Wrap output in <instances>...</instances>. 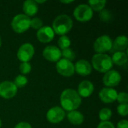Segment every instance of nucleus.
Wrapping results in <instances>:
<instances>
[{"mask_svg": "<svg viewBox=\"0 0 128 128\" xmlns=\"http://www.w3.org/2000/svg\"><path fill=\"white\" fill-rule=\"evenodd\" d=\"M106 4V0H91L88 2V4L92 10L101 11L104 9V7Z\"/></svg>", "mask_w": 128, "mask_h": 128, "instance_id": "nucleus-21", "label": "nucleus"}, {"mask_svg": "<svg viewBox=\"0 0 128 128\" xmlns=\"http://www.w3.org/2000/svg\"><path fill=\"white\" fill-rule=\"evenodd\" d=\"M62 56H64V59L69 60L70 62H72L73 60H74L76 58V54L70 48H67V49L62 50Z\"/></svg>", "mask_w": 128, "mask_h": 128, "instance_id": "nucleus-25", "label": "nucleus"}, {"mask_svg": "<svg viewBox=\"0 0 128 128\" xmlns=\"http://www.w3.org/2000/svg\"><path fill=\"white\" fill-rule=\"evenodd\" d=\"M1 46H2V38L0 37V47H1Z\"/></svg>", "mask_w": 128, "mask_h": 128, "instance_id": "nucleus-36", "label": "nucleus"}, {"mask_svg": "<svg viewBox=\"0 0 128 128\" xmlns=\"http://www.w3.org/2000/svg\"><path fill=\"white\" fill-rule=\"evenodd\" d=\"M56 70L59 74L65 77H70L75 73L74 64L72 62L62 58L60 59L56 64Z\"/></svg>", "mask_w": 128, "mask_h": 128, "instance_id": "nucleus-7", "label": "nucleus"}, {"mask_svg": "<svg viewBox=\"0 0 128 128\" xmlns=\"http://www.w3.org/2000/svg\"><path fill=\"white\" fill-rule=\"evenodd\" d=\"M97 128H116L114 124L110 122H101Z\"/></svg>", "mask_w": 128, "mask_h": 128, "instance_id": "nucleus-31", "label": "nucleus"}, {"mask_svg": "<svg viewBox=\"0 0 128 128\" xmlns=\"http://www.w3.org/2000/svg\"><path fill=\"white\" fill-rule=\"evenodd\" d=\"M112 116V112L110 109L104 108L99 112V118L101 122H109Z\"/></svg>", "mask_w": 128, "mask_h": 128, "instance_id": "nucleus-22", "label": "nucleus"}, {"mask_svg": "<svg viewBox=\"0 0 128 128\" xmlns=\"http://www.w3.org/2000/svg\"><path fill=\"white\" fill-rule=\"evenodd\" d=\"M58 44L60 49L62 50H64L67 48H69L70 44H71V41L70 39L66 36V35H62L59 38L58 40Z\"/></svg>", "mask_w": 128, "mask_h": 128, "instance_id": "nucleus-23", "label": "nucleus"}, {"mask_svg": "<svg viewBox=\"0 0 128 128\" xmlns=\"http://www.w3.org/2000/svg\"><path fill=\"white\" fill-rule=\"evenodd\" d=\"M112 63L118 66L124 65L128 62V55L125 52H116L111 58Z\"/></svg>", "mask_w": 128, "mask_h": 128, "instance_id": "nucleus-20", "label": "nucleus"}, {"mask_svg": "<svg viewBox=\"0 0 128 128\" xmlns=\"http://www.w3.org/2000/svg\"><path fill=\"white\" fill-rule=\"evenodd\" d=\"M14 85L16 86V88H22L26 86L28 83V80L25 76L22 75H18L14 82Z\"/></svg>", "mask_w": 128, "mask_h": 128, "instance_id": "nucleus-24", "label": "nucleus"}, {"mask_svg": "<svg viewBox=\"0 0 128 128\" xmlns=\"http://www.w3.org/2000/svg\"><path fill=\"white\" fill-rule=\"evenodd\" d=\"M112 40L108 35H102L96 39L94 43V51L98 53H104L112 48Z\"/></svg>", "mask_w": 128, "mask_h": 128, "instance_id": "nucleus-6", "label": "nucleus"}, {"mask_svg": "<svg viewBox=\"0 0 128 128\" xmlns=\"http://www.w3.org/2000/svg\"><path fill=\"white\" fill-rule=\"evenodd\" d=\"M68 119L72 124L80 125L84 122V116L82 114V112L74 110L68 112Z\"/></svg>", "mask_w": 128, "mask_h": 128, "instance_id": "nucleus-19", "label": "nucleus"}, {"mask_svg": "<svg viewBox=\"0 0 128 128\" xmlns=\"http://www.w3.org/2000/svg\"><path fill=\"white\" fill-rule=\"evenodd\" d=\"M2 121H1V119H0V128H2Z\"/></svg>", "mask_w": 128, "mask_h": 128, "instance_id": "nucleus-37", "label": "nucleus"}, {"mask_svg": "<svg viewBox=\"0 0 128 128\" xmlns=\"http://www.w3.org/2000/svg\"><path fill=\"white\" fill-rule=\"evenodd\" d=\"M20 70L23 75L28 74L32 70V65L28 62H22L20 65Z\"/></svg>", "mask_w": 128, "mask_h": 128, "instance_id": "nucleus-28", "label": "nucleus"}, {"mask_svg": "<svg viewBox=\"0 0 128 128\" xmlns=\"http://www.w3.org/2000/svg\"><path fill=\"white\" fill-rule=\"evenodd\" d=\"M30 27L33 28L34 29L39 30L40 28L43 27V21L38 17H34L32 20H31Z\"/></svg>", "mask_w": 128, "mask_h": 128, "instance_id": "nucleus-27", "label": "nucleus"}, {"mask_svg": "<svg viewBox=\"0 0 128 128\" xmlns=\"http://www.w3.org/2000/svg\"><path fill=\"white\" fill-rule=\"evenodd\" d=\"M117 128H128V122L127 120L120 121L117 124Z\"/></svg>", "mask_w": 128, "mask_h": 128, "instance_id": "nucleus-33", "label": "nucleus"}, {"mask_svg": "<svg viewBox=\"0 0 128 128\" xmlns=\"http://www.w3.org/2000/svg\"><path fill=\"white\" fill-rule=\"evenodd\" d=\"M128 39L125 35H120L116 38L112 43L113 48L117 50V52H124L128 48Z\"/></svg>", "mask_w": 128, "mask_h": 128, "instance_id": "nucleus-18", "label": "nucleus"}, {"mask_svg": "<svg viewBox=\"0 0 128 128\" xmlns=\"http://www.w3.org/2000/svg\"><path fill=\"white\" fill-rule=\"evenodd\" d=\"M61 2L64 4H70V3H73L74 1H61Z\"/></svg>", "mask_w": 128, "mask_h": 128, "instance_id": "nucleus-34", "label": "nucleus"}, {"mask_svg": "<svg viewBox=\"0 0 128 128\" xmlns=\"http://www.w3.org/2000/svg\"><path fill=\"white\" fill-rule=\"evenodd\" d=\"M17 88L13 82L4 81L0 83V97L4 99H10L16 96Z\"/></svg>", "mask_w": 128, "mask_h": 128, "instance_id": "nucleus-9", "label": "nucleus"}, {"mask_svg": "<svg viewBox=\"0 0 128 128\" xmlns=\"http://www.w3.org/2000/svg\"><path fill=\"white\" fill-rule=\"evenodd\" d=\"M31 25V19L25 14H17L11 21V27L16 33H23L26 32Z\"/></svg>", "mask_w": 128, "mask_h": 128, "instance_id": "nucleus-4", "label": "nucleus"}, {"mask_svg": "<svg viewBox=\"0 0 128 128\" xmlns=\"http://www.w3.org/2000/svg\"><path fill=\"white\" fill-rule=\"evenodd\" d=\"M118 92L112 88H104L99 93L100 99L105 104H111L116 100Z\"/></svg>", "mask_w": 128, "mask_h": 128, "instance_id": "nucleus-14", "label": "nucleus"}, {"mask_svg": "<svg viewBox=\"0 0 128 128\" xmlns=\"http://www.w3.org/2000/svg\"><path fill=\"white\" fill-rule=\"evenodd\" d=\"M100 18L101 21L108 22L112 19V14L110 10L107 9H103L101 11H100Z\"/></svg>", "mask_w": 128, "mask_h": 128, "instance_id": "nucleus-26", "label": "nucleus"}, {"mask_svg": "<svg viewBox=\"0 0 128 128\" xmlns=\"http://www.w3.org/2000/svg\"><path fill=\"white\" fill-rule=\"evenodd\" d=\"M122 80L121 74L114 70L106 72L103 77V82L107 88L117 86Z\"/></svg>", "mask_w": 128, "mask_h": 128, "instance_id": "nucleus-11", "label": "nucleus"}, {"mask_svg": "<svg viewBox=\"0 0 128 128\" xmlns=\"http://www.w3.org/2000/svg\"><path fill=\"white\" fill-rule=\"evenodd\" d=\"M22 9L25 13V15L28 16L29 17V16H34L38 13V5L35 2V1L27 0V1L24 2Z\"/></svg>", "mask_w": 128, "mask_h": 128, "instance_id": "nucleus-17", "label": "nucleus"}, {"mask_svg": "<svg viewBox=\"0 0 128 128\" xmlns=\"http://www.w3.org/2000/svg\"><path fill=\"white\" fill-rule=\"evenodd\" d=\"M93 68L100 73H106L113 66L112 58L110 56L103 53L95 54L92 59Z\"/></svg>", "mask_w": 128, "mask_h": 128, "instance_id": "nucleus-3", "label": "nucleus"}, {"mask_svg": "<svg viewBox=\"0 0 128 128\" xmlns=\"http://www.w3.org/2000/svg\"><path fill=\"white\" fill-rule=\"evenodd\" d=\"M60 102L64 110L71 112L76 110L82 103V98L76 91L72 88L65 89L61 94Z\"/></svg>", "mask_w": 128, "mask_h": 128, "instance_id": "nucleus-1", "label": "nucleus"}, {"mask_svg": "<svg viewBox=\"0 0 128 128\" xmlns=\"http://www.w3.org/2000/svg\"><path fill=\"white\" fill-rule=\"evenodd\" d=\"M14 128H32V126L27 122H20L17 124Z\"/></svg>", "mask_w": 128, "mask_h": 128, "instance_id": "nucleus-32", "label": "nucleus"}, {"mask_svg": "<svg viewBox=\"0 0 128 128\" xmlns=\"http://www.w3.org/2000/svg\"><path fill=\"white\" fill-rule=\"evenodd\" d=\"M55 37V32L50 26H43L37 32V38L41 43L46 44L51 42Z\"/></svg>", "mask_w": 128, "mask_h": 128, "instance_id": "nucleus-13", "label": "nucleus"}, {"mask_svg": "<svg viewBox=\"0 0 128 128\" xmlns=\"http://www.w3.org/2000/svg\"><path fill=\"white\" fill-rule=\"evenodd\" d=\"M74 16L78 21L87 22L93 17V10L88 4H81L75 8Z\"/></svg>", "mask_w": 128, "mask_h": 128, "instance_id": "nucleus-5", "label": "nucleus"}, {"mask_svg": "<svg viewBox=\"0 0 128 128\" xmlns=\"http://www.w3.org/2000/svg\"><path fill=\"white\" fill-rule=\"evenodd\" d=\"M35 2L37 3V4H41V3H45L46 2V1H39V0H36L35 1Z\"/></svg>", "mask_w": 128, "mask_h": 128, "instance_id": "nucleus-35", "label": "nucleus"}, {"mask_svg": "<svg viewBox=\"0 0 128 128\" xmlns=\"http://www.w3.org/2000/svg\"><path fill=\"white\" fill-rule=\"evenodd\" d=\"M75 72H76L79 75L86 76H88L92 74V64L85 59H81L78 61L74 65Z\"/></svg>", "mask_w": 128, "mask_h": 128, "instance_id": "nucleus-15", "label": "nucleus"}, {"mask_svg": "<svg viewBox=\"0 0 128 128\" xmlns=\"http://www.w3.org/2000/svg\"><path fill=\"white\" fill-rule=\"evenodd\" d=\"M34 46L29 43L22 44L17 51V58L22 62H28L34 55Z\"/></svg>", "mask_w": 128, "mask_h": 128, "instance_id": "nucleus-8", "label": "nucleus"}, {"mask_svg": "<svg viewBox=\"0 0 128 128\" xmlns=\"http://www.w3.org/2000/svg\"><path fill=\"white\" fill-rule=\"evenodd\" d=\"M118 102L120 104H128V94L126 92H121L118 94L117 99Z\"/></svg>", "mask_w": 128, "mask_h": 128, "instance_id": "nucleus-29", "label": "nucleus"}, {"mask_svg": "<svg viewBox=\"0 0 128 128\" xmlns=\"http://www.w3.org/2000/svg\"><path fill=\"white\" fill-rule=\"evenodd\" d=\"M73 27V20L71 17L66 14L58 16L52 22V27L55 34L58 35H65Z\"/></svg>", "mask_w": 128, "mask_h": 128, "instance_id": "nucleus-2", "label": "nucleus"}, {"mask_svg": "<svg viewBox=\"0 0 128 128\" xmlns=\"http://www.w3.org/2000/svg\"><path fill=\"white\" fill-rule=\"evenodd\" d=\"M118 113L122 116H127L128 114V104H120L117 108Z\"/></svg>", "mask_w": 128, "mask_h": 128, "instance_id": "nucleus-30", "label": "nucleus"}, {"mask_svg": "<svg viewBox=\"0 0 128 128\" xmlns=\"http://www.w3.org/2000/svg\"><path fill=\"white\" fill-rule=\"evenodd\" d=\"M65 117L64 110L60 106H54L49 110L46 113L47 121L52 124L60 123L64 120Z\"/></svg>", "mask_w": 128, "mask_h": 128, "instance_id": "nucleus-10", "label": "nucleus"}, {"mask_svg": "<svg viewBox=\"0 0 128 128\" xmlns=\"http://www.w3.org/2000/svg\"><path fill=\"white\" fill-rule=\"evenodd\" d=\"M44 57L49 62H58L62 57V51L56 46H48L43 51Z\"/></svg>", "mask_w": 128, "mask_h": 128, "instance_id": "nucleus-12", "label": "nucleus"}, {"mask_svg": "<svg viewBox=\"0 0 128 128\" xmlns=\"http://www.w3.org/2000/svg\"><path fill=\"white\" fill-rule=\"evenodd\" d=\"M94 90V87L93 83L88 80H84L80 83L77 93L82 98H88L92 94Z\"/></svg>", "mask_w": 128, "mask_h": 128, "instance_id": "nucleus-16", "label": "nucleus"}]
</instances>
